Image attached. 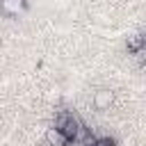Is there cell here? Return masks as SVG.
<instances>
[{"label": "cell", "instance_id": "3957f363", "mask_svg": "<svg viewBox=\"0 0 146 146\" xmlns=\"http://www.w3.org/2000/svg\"><path fill=\"white\" fill-rule=\"evenodd\" d=\"M0 9L9 16H18L25 9V2L23 0H0Z\"/></svg>", "mask_w": 146, "mask_h": 146}, {"label": "cell", "instance_id": "6da1fadb", "mask_svg": "<svg viewBox=\"0 0 146 146\" xmlns=\"http://www.w3.org/2000/svg\"><path fill=\"white\" fill-rule=\"evenodd\" d=\"M80 121H78V116L73 114V112H59V116H57V121H55V128L68 139V141H73L75 139V135H78V130H80Z\"/></svg>", "mask_w": 146, "mask_h": 146}, {"label": "cell", "instance_id": "8992f818", "mask_svg": "<svg viewBox=\"0 0 146 146\" xmlns=\"http://www.w3.org/2000/svg\"><path fill=\"white\" fill-rule=\"evenodd\" d=\"M94 146H116V141H114L112 137H98V139L94 141Z\"/></svg>", "mask_w": 146, "mask_h": 146}, {"label": "cell", "instance_id": "5b68a950", "mask_svg": "<svg viewBox=\"0 0 146 146\" xmlns=\"http://www.w3.org/2000/svg\"><path fill=\"white\" fill-rule=\"evenodd\" d=\"M125 46H128V50H130V52H135V55H137V52H141V50H144V39H141V34L128 36V43H125Z\"/></svg>", "mask_w": 146, "mask_h": 146}, {"label": "cell", "instance_id": "7a4b0ae2", "mask_svg": "<svg viewBox=\"0 0 146 146\" xmlns=\"http://www.w3.org/2000/svg\"><path fill=\"white\" fill-rule=\"evenodd\" d=\"M112 100H114V94L110 89H98L94 94V107L96 110H107L112 105Z\"/></svg>", "mask_w": 146, "mask_h": 146}, {"label": "cell", "instance_id": "277c9868", "mask_svg": "<svg viewBox=\"0 0 146 146\" xmlns=\"http://www.w3.org/2000/svg\"><path fill=\"white\" fill-rule=\"evenodd\" d=\"M46 141H48V146H66V144H68V139H66L55 125L46 130Z\"/></svg>", "mask_w": 146, "mask_h": 146}]
</instances>
